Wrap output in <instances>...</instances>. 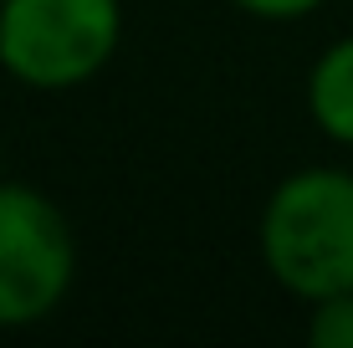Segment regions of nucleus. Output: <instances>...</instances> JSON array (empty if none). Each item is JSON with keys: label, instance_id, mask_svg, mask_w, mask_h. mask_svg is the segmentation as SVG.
<instances>
[{"label": "nucleus", "instance_id": "nucleus-1", "mask_svg": "<svg viewBox=\"0 0 353 348\" xmlns=\"http://www.w3.org/2000/svg\"><path fill=\"white\" fill-rule=\"evenodd\" d=\"M261 267L297 303L353 287V170L307 164L266 195L256 221Z\"/></svg>", "mask_w": 353, "mask_h": 348}, {"label": "nucleus", "instance_id": "nucleus-2", "mask_svg": "<svg viewBox=\"0 0 353 348\" xmlns=\"http://www.w3.org/2000/svg\"><path fill=\"white\" fill-rule=\"evenodd\" d=\"M123 46V0H0V72L31 92L92 82Z\"/></svg>", "mask_w": 353, "mask_h": 348}, {"label": "nucleus", "instance_id": "nucleus-3", "mask_svg": "<svg viewBox=\"0 0 353 348\" xmlns=\"http://www.w3.org/2000/svg\"><path fill=\"white\" fill-rule=\"evenodd\" d=\"M77 282L67 210L36 185L0 179V328L46 323Z\"/></svg>", "mask_w": 353, "mask_h": 348}, {"label": "nucleus", "instance_id": "nucleus-4", "mask_svg": "<svg viewBox=\"0 0 353 348\" xmlns=\"http://www.w3.org/2000/svg\"><path fill=\"white\" fill-rule=\"evenodd\" d=\"M307 118L323 139L353 149V31L323 46L307 72Z\"/></svg>", "mask_w": 353, "mask_h": 348}, {"label": "nucleus", "instance_id": "nucleus-5", "mask_svg": "<svg viewBox=\"0 0 353 348\" xmlns=\"http://www.w3.org/2000/svg\"><path fill=\"white\" fill-rule=\"evenodd\" d=\"M307 343L312 348H353V287L307 303Z\"/></svg>", "mask_w": 353, "mask_h": 348}, {"label": "nucleus", "instance_id": "nucleus-6", "mask_svg": "<svg viewBox=\"0 0 353 348\" xmlns=\"http://www.w3.org/2000/svg\"><path fill=\"white\" fill-rule=\"evenodd\" d=\"M241 16H256V21H302L323 6V0H230Z\"/></svg>", "mask_w": 353, "mask_h": 348}]
</instances>
